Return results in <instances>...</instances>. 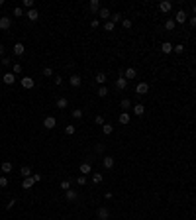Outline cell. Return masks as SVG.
Wrapping results in <instances>:
<instances>
[{"label":"cell","mask_w":196,"mask_h":220,"mask_svg":"<svg viewBox=\"0 0 196 220\" xmlns=\"http://www.w3.org/2000/svg\"><path fill=\"white\" fill-rule=\"evenodd\" d=\"M127 83H130V81H127L124 75H120V77L116 79V89H118V90H126V89H127Z\"/></svg>","instance_id":"1"},{"label":"cell","mask_w":196,"mask_h":220,"mask_svg":"<svg viewBox=\"0 0 196 220\" xmlns=\"http://www.w3.org/2000/svg\"><path fill=\"white\" fill-rule=\"evenodd\" d=\"M136 93L139 94V96L147 94V93H149V84H147V83H137V87H136Z\"/></svg>","instance_id":"2"},{"label":"cell","mask_w":196,"mask_h":220,"mask_svg":"<svg viewBox=\"0 0 196 220\" xmlns=\"http://www.w3.org/2000/svg\"><path fill=\"white\" fill-rule=\"evenodd\" d=\"M57 126V120L53 116H45V120H43V128H47V130H53V128Z\"/></svg>","instance_id":"3"},{"label":"cell","mask_w":196,"mask_h":220,"mask_svg":"<svg viewBox=\"0 0 196 220\" xmlns=\"http://www.w3.org/2000/svg\"><path fill=\"white\" fill-rule=\"evenodd\" d=\"M96 216H98V220H108V216H110V210H108L106 206H100L96 210Z\"/></svg>","instance_id":"4"},{"label":"cell","mask_w":196,"mask_h":220,"mask_svg":"<svg viewBox=\"0 0 196 220\" xmlns=\"http://www.w3.org/2000/svg\"><path fill=\"white\" fill-rule=\"evenodd\" d=\"M65 199L69 202H73V201H77V199H79V193L75 191V189H69V191H65Z\"/></svg>","instance_id":"5"},{"label":"cell","mask_w":196,"mask_h":220,"mask_svg":"<svg viewBox=\"0 0 196 220\" xmlns=\"http://www.w3.org/2000/svg\"><path fill=\"white\" fill-rule=\"evenodd\" d=\"M20 83H22V87H24V89H33V84H35V81H33L32 77H24V79L20 81Z\"/></svg>","instance_id":"6"},{"label":"cell","mask_w":196,"mask_h":220,"mask_svg":"<svg viewBox=\"0 0 196 220\" xmlns=\"http://www.w3.org/2000/svg\"><path fill=\"white\" fill-rule=\"evenodd\" d=\"M10 26H12V20L8 16H2L0 18V30H10Z\"/></svg>","instance_id":"7"},{"label":"cell","mask_w":196,"mask_h":220,"mask_svg":"<svg viewBox=\"0 0 196 220\" xmlns=\"http://www.w3.org/2000/svg\"><path fill=\"white\" fill-rule=\"evenodd\" d=\"M186 20H188L186 12H184V10H178V12H177V18H175V22H177V24H184Z\"/></svg>","instance_id":"8"},{"label":"cell","mask_w":196,"mask_h":220,"mask_svg":"<svg viewBox=\"0 0 196 220\" xmlns=\"http://www.w3.org/2000/svg\"><path fill=\"white\" fill-rule=\"evenodd\" d=\"M136 75H137V71L133 69V67H127L126 71H124V77H126L127 81H131V79H136Z\"/></svg>","instance_id":"9"},{"label":"cell","mask_w":196,"mask_h":220,"mask_svg":"<svg viewBox=\"0 0 196 220\" xmlns=\"http://www.w3.org/2000/svg\"><path fill=\"white\" fill-rule=\"evenodd\" d=\"M69 83H71V87H75V89H77V87H80L83 79H80L79 75H71V77H69Z\"/></svg>","instance_id":"10"},{"label":"cell","mask_w":196,"mask_h":220,"mask_svg":"<svg viewBox=\"0 0 196 220\" xmlns=\"http://www.w3.org/2000/svg\"><path fill=\"white\" fill-rule=\"evenodd\" d=\"M171 8H173V4H171L169 0H163V2L159 4V10H161V12H165V14H167V12H171Z\"/></svg>","instance_id":"11"},{"label":"cell","mask_w":196,"mask_h":220,"mask_svg":"<svg viewBox=\"0 0 196 220\" xmlns=\"http://www.w3.org/2000/svg\"><path fill=\"white\" fill-rule=\"evenodd\" d=\"M2 79H4V84H14L16 83V75H14V73H4Z\"/></svg>","instance_id":"12"},{"label":"cell","mask_w":196,"mask_h":220,"mask_svg":"<svg viewBox=\"0 0 196 220\" xmlns=\"http://www.w3.org/2000/svg\"><path fill=\"white\" fill-rule=\"evenodd\" d=\"M26 16H28V20H29V22H38V18H39V12H38L35 8H32V10H29V12H28Z\"/></svg>","instance_id":"13"},{"label":"cell","mask_w":196,"mask_h":220,"mask_svg":"<svg viewBox=\"0 0 196 220\" xmlns=\"http://www.w3.org/2000/svg\"><path fill=\"white\" fill-rule=\"evenodd\" d=\"M80 173H83V175H86V173H90V171H92V165H90L88 163V161H84V163H80Z\"/></svg>","instance_id":"14"},{"label":"cell","mask_w":196,"mask_h":220,"mask_svg":"<svg viewBox=\"0 0 196 220\" xmlns=\"http://www.w3.org/2000/svg\"><path fill=\"white\" fill-rule=\"evenodd\" d=\"M173 43H169V41H163V43H161V51H163V53H173Z\"/></svg>","instance_id":"15"},{"label":"cell","mask_w":196,"mask_h":220,"mask_svg":"<svg viewBox=\"0 0 196 220\" xmlns=\"http://www.w3.org/2000/svg\"><path fill=\"white\" fill-rule=\"evenodd\" d=\"M175 28H177V22H175L173 18H169L167 22H165V30H167V32H173Z\"/></svg>","instance_id":"16"},{"label":"cell","mask_w":196,"mask_h":220,"mask_svg":"<svg viewBox=\"0 0 196 220\" xmlns=\"http://www.w3.org/2000/svg\"><path fill=\"white\" fill-rule=\"evenodd\" d=\"M110 10L108 8H100V12H98V18H102V20H110Z\"/></svg>","instance_id":"17"},{"label":"cell","mask_w":196,"mask_h":220,"mask_svg":"<svg viewBox=\"0 0 196 220\" xmlns=\"http://www.w3.org/2000/svg\"><path fill=\"white\" fill-rule=\"evenodd\" d=\"M133 114H136V116H143V114H145V106H143V104H136V106H133Z\"/></svg>","instance_id":"18"},{"label":"cell","mask_w":196,"mask_h":220,"mask_svg":"<svg viewBox=\"0 0 196 220\" xmlns=\"http://www.w3.org/2000/svg\"><path fill=\"white\" fill-rule=\"evenodd\" d=\"M24 51H26V47H24V43H16L14 45V55H24Z\"/></svg>","instance_id":"19"},{"label":"cell","mask_w":196,"mask_h":220,"mask_svg":"<svg viewBox=\"0 0 196 220\" xmlns=\"http://www.w3.org/2000/svg\"><path fill=\"white\" fill-rule=\"evenodd\" d=\"M20 175H22L24 179H28V177H32V169L28 167V165H24L22 169H20Z\"/></svg>","instance_id":"20"},{"label":"cell","mask_w":196,"mask_h":220,"mask_svg":"<svg viewBox=\"0 0 196 220\" xmlns=\"http://www.w3.org/2000/svg\"><path fill=\"white\" fill-rule=\"evenodd\" d=\"M88 8H90V12H100V2L98 0H90Z\"/></svg>","instance_id":"21"},{"label":"cell","mask_w":196,"mask_h":220,"mask_svg":"<svg viewBox=\"0 0 196 220\" xmlns=\"http://www.w3.org/2000/svg\"><path fill=\"white\" fill-rule=\"evenodd\" d=\"M102 163H104V167H106V169H112V167H114V157H110V155H106V157H104V161H102Z\"/></svg>","instance_id":"22"},{"label":"cell","mask_w":196,"mask_h":220,"mask_svg":"<svg viewBox=\"0 0 196 220\" xmlns=\"http://www.w3.org/2000/svg\"><path fill=\"white\" fill-rule=\"evenodd\" d=\"M33 185H35V181H33L32 177H28V179H24V183H22V189H32Z\"/></svg>","instance_id":"23"},{"label":"cell","mask_w":196,"mask_h":220,"mask_svg":"<svg viewBox=\"0 0 196 220\" xmlns=\"http://www.w3.org/2000/svg\"><path fill=\"white\" fill-rule=\"evenodd\" d=\"M67 104H69V100H67L65 96L57 99V108H61V110H63V108H67Z\"/></svg>","instance_id":"24"},{"label":"cell","mask_w":196,"mask_h":220,"mask_svg":"<svg viewBox=\"0 0 196 220\" xmlns=\"http://www.w3.org/2000/svg\"><path fill=\"white\" fill-rule=\"evenodd\" d=\"M118 120H120V124H130V114H127V112H122Z\"/></svg>","instance_id":"25"},{"label":"cell","mask_w":196,"mask_h":220,"mask_svg":"<svg viewBox=\"0 0 196 220\" xmlns=\"http://www.w3.org/2000/svg\"><path fill=\"white\" fill-rule=\"evenodd\" d=\"M102 132H104V134H106V136H110V134H112V132H114V126H112V124H108V122H106V124H104V126H102Z\"/></svg>","instance_id":"26"},{"label":"cell","mask_w":196,"mask_h":220,"mask_svg":"<svg viewBox=\"0 0 196 220\" xmlns=\"http://www.w3.org/2000/svg\"><path fill=\"white\" fill-rule=\"evenodd\" d=\"M120 106L124 108V110H130V108H131V102H130V99H122Z\"/></svg>","instance_id":"27"},{"label":"cell","mask_w":196,"mask_h":220,"mask_svg":"<svg viewBox=\"0 0 196 220\" xmlns=\"http://www.w3.org/2000/svg\"><path fill=\"white\" fill-rule=\"evenodd\" d=\"M10 171H12V163H10V161H4V163H2V173H10Z\"/></svg>","instance_id":"28"},{"label":"cell","mask_w":196,"mask_h":220,"mask_svg":"<svg viewBox=\"0 0 196 220\" xmlns=\"http://www.w3.org/2000/svg\"><path fill=\"white\" fill-rule=\"evenodd\" d=\"M96 83L104 84V83H106V75H104V73H96Z\"/></svg>","instance_id":"29"},{"label":"cell","mask_w":196,"mask_h":220,"mask_svg":"<svg viewBox=\"0 0 196 220\" xmlns=\"http://www.w3.org/2000/svg\"><path fill=\"white\" fill-rule=\"evenodd\" d=\"M102 173H92V183H96V185H98V183H102Z\"/></svg>","instance_id":"30"},{"label":"cell","mask_w":196,"mask_h":220,"mask_svg":"<svg viewBox=\"0 0 196 220\" xmlns=\"http://www.w3.org/2000/svg\"><path fill=\"white\" fill-rule=\"evenodd\" d=\"M98 96H100V99L108 96V89H106V87H100V89H98Z\"/></svg>","instance_id":"31"},{"label":"cell","mask_w":196,"mask_h":220,"mask_svg":"<svg viewBox=\"0 0 196 220\" xmlns=\"http://www.w3.org/2000/svg\"><path fill=\"white\" fill-rule=\"evenodd\" d=\"M73 118L80 120V118H83V110H80V108H75V110H73Z\"/></svg>","instance_id":"32"},{"label":"cell","mask_w":196,"mask_h":220,"mask_svg":"<svg viewBox=\"0 0 196 220\" xmlns=\"http://www.w3.org/2000/svg\"><path fill=\"white\" fill-rule=\"evenodd\" d=\"M122 26H124L126 30H130L131 28V20L130 18H124V20H122Z\"/></svg>","instance_id":"33"},{"label":"cell","mask_w":196,"mask_h":220,"mask_svg":"<svg viewBox=\"0 0 196 220\" xmlns=\"http://www.w3.org/2000/svg\"><path fill=\"white\" fill-rule=\"evenodd\" d=\"M12 73H14V75H20V73H22V65H20V63H16V65L12 67Z\"/></svg>","instance_id":"34"},{"label":"cell","mask_w":196,"mask_h":220,"mask_svg":"<svg viewBox=\"0 0 196 220\" xmlns=\"http://www.w3.org/2000/svg\"><path fill=\"white\" fill-rule=\"evenodd\" d=\"M75 132H77V128H75V126H67V128H65V134H67V136H73Z\"/></svg>","instance_id":"35"},{"label":"cell","mask_w":196,"mask_h":220,"mask_svg":"<svg viewBox=\"0 0 196 220\" xmlns=\"http://www.w3.org/2000/svg\"><path fill=\"white\" fill-rule=\"evenodd\" d=\"M120 20H124V18H122V14H114V16H110V22H112V24L120 22Z\"/></svg>","instance_id":"36"},{"label":"cell","mask_w":196,"mask_h":220,"mask_svg":"<svg viewBox=\"0 0 196 220\" xmlns=\"http://www.w3.org/2000/svg\"><path fill=\"white\" fill-rule=\"evenodd\" d=\"M104 30H106V32H114V24L110 22V20H108V22L104 24Z\"/></svg>","instance_id":"37"},{"label":"cell","mask_w":196,"mask_h":220,"mask_svg":"<svg viewBox=\"0 0 196 220\" xmlns=\"http://www.w3.org/2000/svg\"><path fill=\"white\" fill-rule=\"evenodd\" d=\"M94 122H96L98 126H104V124H106V122H104V116H100V114H98V116L94 118Z\"/></svg>","instance_id":"38"},{"label":"cell","mask_w":196,"mask_h":220,"mask_svg":"<svg viewBox=\"0 0 196 220\" xmlns=\"http://www.w3.org/2000/svg\"><path fill=\"white\" fill-rule=\"evenodd\" d=\"M77 185H80V187H84V185H86V177H84V175H80V177L77 179Z\"/></svg>","instance_id":"39"},{"label":"cell","mask_w":196,"mask_h":220,"mask_svg":"<svg viewBox=\"0 0 196 220\" xmlns=\"http://www.w3.org/2000/svg\"><path fill=\"white\" fill-rule=\"evenodd\" d=\"M61 189H63V191H69V189H71V183L69 181H61Z\"/></svg>","instance_id":"40"},{"label":"cell","mask_w":196,"mask_h":220,"mask_svg":"<svg viewBox=\"0 0 196 220\" xmlns=\"http://www.w3.org/2000/svg\"><path fill=\"white\" fill-rule=\"evenodd\" d=\"M14 16H18V18H20V16H24V10L20 8V6H16V8H14Z\"/></svg>","instance_id":"41"},{"label":"cell","mask_w":196,"mask_h":220,"mask_svg":"<svg viewBox=\"0 0 196 220\" xmlns=\"http://www.w3.org/2000/svg\"><path fill=\"white\" fill-rule=\"evenodd\" d=\"M43 75H45V77H51L53 75V69H51V67H45V69H43Z\"/></svg>","instance_id":"42"},{"label":"cell","mask_w":196,"mask_h":220,"mask_svg":"<svg viewBox=\"0 0 196 220\" xmlns=\"http://www.w3.org/2000/svg\"><path fill=\"white\" fill-rule=\"evenodd\" d=\"M173 51H175V53H182V51H184V45H175Z\"/></svg>","instance_id":"43"},{"label":"cell","mask_w":196,"mask_h":220,"mask_svg":"<svg viewBox=\"0 0 196 220\" xmlns=\"http://www.w3.org/2000/svg\"><path fill=\"white\" fill-rule=\"evenodd\" d=\"M0 187H8V179H6L4 175L0 177Z\"/></svg>","instance_id":"44"},{"label":"cell","mask_w":196,"mask_h":220,"mask_svg":"<svg viewBox=\"0 0 196 220\" xmlns=\"http://www.w3.org/2000/svg\"><path fill=\"white\" fill-rule=\"evenodd\" d=\"M32 179H33L35 183H39V181H41V175H39V173H33V175H32Z\"/></svg>","instance_id":"45"},{"label":"cell","mask_w":196,"mask_h":220,"mask_svg":"<svg viewBox=\"0 0 196 220\" xmlns=\"http://www.w3.org/2000/svg\"><path fill=\"white\" fill-rule=\"evenodd\" d=\"M188 24H190V28H196V16H192V18L188 20Z\"/></svg>","instance_id":"46"},{"label":"cell","mask_w":196,"mask_h":220,"mask_svg":"<svg viewBox=\"0 0 196 220\" xmlns=\"http://www.w3.org/2000/svg\"><path fill=\"white\" fill-rule=\"evenodd\" d=\"M24 6H26V8H29V10H32L33 2H32V0H24Z\"/></svg>","instance_id":"47"},{"label":"cell","mask_w":196,"mask_h":220,"mask_svg":"<svg viewBox=\"0 0 196 220\" xmlns=\"http://www.w3.org/2000/svg\"><path fill=\"white\" fill-rule=\"evenodd\" d=\"M10 63H12V61H10V59H8V57H2V65H4V67H8V65H10Z\"/></svg>","instance_id":"48"},{"label":"cell","mask_w":196,"mask_h":220,"mask_svg":"<svg viewBox=\"0 0 196 220\" xmlns=\"http://www.w3.org/2000/svg\"><path fill=\"white\" fill-rule=\"evenodd\" d=\"M96 151H98V153H102V151H104V144H96Z\"/></svg>","instance_id":"49"},{"label":"cell","mask_w":196,"mask_h":220,"mask_svg":"<svg viewBox=\"0 0 196 220\" xmlns=\"http://www.w3.org/2000/svg\"><path fill=\"white\" fill-rule=\"evenodd\" d=\"M14 204H16V199H12V201H10L8 204H6V208H8V210H10V208H12V206H14Z\"/></svg>","instance_id":"50"},{"label":"cell","mask_w":196,"mask_h":220,"mask_svg":"<svg viewBox=\"0 0 196 220\" xmlns=\"http://www.w3.org/2000/svg\"><path fill=\"white\" fill-rule=\"evenodd\" d=\"M90 26H92V28H98V18H94L92 22H90Z\"/></svg>","instance_id":"51"},{"label":"cell","mask_w":196,"mask_h":220,"mask_svg":"<svg viewBox=\"0 0 196 220\" xmlns=\"http://www.w3.org/2000/svg\"><path fill=\"white\" fill-rule=\"evenodd\" d=\"M0 55L4 57V45H2V43H0Z\"/></svg>","instance_id":"52"},{"label":"cell","mask_w":196,"mask_h":220,"mask_svg":"<svg viewBox=\"0 0 196 220\" xmlns=\"http://www.w3.org/2000/svg\"><path fill=\"white\" fill-rule=\"evenodd\" d=\"M194 16H196V4H194Z\"/></svg>","instance_id":"53"}]
</instances>
